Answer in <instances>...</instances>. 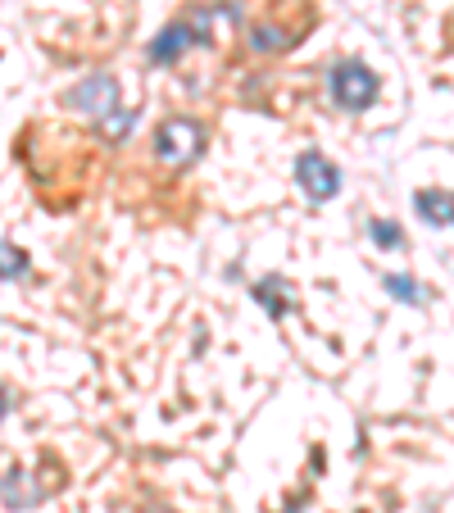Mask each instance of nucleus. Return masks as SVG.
Here are the masks:
<instances>
[{
  "label": "nucleus",
  "mask_w": 454,
  "mask_h": 513,
  "mask_svg": "<svg viewBox=\"0 0 454 513\" xmlns=\"http://www.w3.org/2000/svg\"><path fill=\"white\" fill-rule=\"evenodd\" d=\"M287 513H300V509H287Z\"/></svg>",
  "instance_id": "obj_13"
},
{
  "label": "nucleus",
  "mask_w": 454,
  "mask_h": 513,
  "mask_svg": "<svg viewBox=\"0 0 454 513\" xmlns=\"http://www.w3.org/2000/svg\"><path fill=\"white\" fill-rule=\"evenodd\" d=\"M23 273H28V255H23L19 246H5V241H0V277L14 282V277H23Z\"/></svg>",
  "instance_id": "obj_8"
},
{
  "label": "nucleus",
  "mask_w": 454,
  "mask_h": 513,
  "mask_svg": "<svg viewBox=\"0 0 454 513\" xmlns=\"http://www.w3.org/2000/svg\"><path fill=\"white\" fill-rule=\"evenodd\" d=\"M296 182L305 187L309 200H332L336 191H341V168L327 155H318V150H305V155L296 159Z\"/></svg>",
  "instance_id": "obj_4"
},
{
  "label": "nucleus",
  "mask_w": 454,
  "mask_h": 513,
  "mask_svg": "<svg viewBox=\"0 0 454 513\" xmlns=\"http://www.w3.org/2000/svg\"><path fill=\"white\" fill-rule=\"evenodd\" d=\"M414 209H418V218H427L432 227L454 223V196H445V191H418Z\"/></svg>",
  "instance_id": "obj_6"
},
{
  "label": "nucleus",
  "mask_w": 454,
  "mask_h": 513,
  "mask_svg": "<svg viewBox=\"0 0 454 513\" xmlns=\"http://www.w3.org/2000/svg\"><path fill=\"white\" fill-rule=\"evenodd\" d=\"M287 46V37L277 28H255V50H282Z\"/></svg>",
  "instance_id": "obj_11"
},
{
  "label": "nucleus",
  "mask_w": 454,
  "mask_h": 513,
  "mask_svg": "<svg viewBox=\"0 0 454 513\" xmlns=\"http://www.w3.org/2000/svg\"><path fill=\"white\" fill-rule=\"evenodd\" d=\"M386 291H391L395 300H405V305H418V300H423V287H418L414 277H405V273H391V277H386Z\"/></svg>",
  "instance_id": "obj_9"
},
{
  "label": "nucleus",
  "mask_w": 454,
  "mask_h": 513,
  "mask_svg": "<svg viewBox=\"0 0 454 513\" xmlns=\"http://www.w3.org/2000/svg\"><path fill=\"white\" fill-rule=\"evenodd\" d=\"M332 100L341 109H350V114L368 109L377 100V73L368 69V64H359V60L336 64L332 69Z\"/></svg>",
  "instance_id": "obj_2"
},
{
  "label": "nucleus",
  "mask_w": 454,
  "mask_h": 513,
  "mask_svg": "<svg viewBox=\"0 0 454 513\" xmlns=\"http://www.w3.org/2000/svg\"><path fill=\"white\" fill-rule=\"evenodd\" d=\"M200 150H205V128H200L196 119H168V123H159V132H155V155L164 159L168 168L191 164Z\"/></svg>",
  "instance_id": "obj_1"
},
{
  "label": "nucleus",
  "mask_w": 454,
  "mask_h": 513,
  "mask_svg": "<svg viewBox=\"0 0 454 513\" xmlns=\"http://www.w3.org/2000/svg\"><path fill=\"white\" fill-rule=\"evenodd\" d=\"M255 300L273 318H282L287 314V282H282V277H264V282H255Z\"/></svg>",
  "instance_id": "obj_7"
},
{
  "label": "nucleus",
  "mask_w": 454,
  "mask_h": 513,
  "mask_svg": "<svg viewBox=\"0 0 454 513\" xmlns=\"http://www.w3.org/2000/svg\"><path fill=\"white\" fill-rule=\"evenodd\" d=\"M368 232H373V241H377V246H386V250H395L400 241H405V232H400V227H395L391 218H377V223L368 227Z\"/></svg>",
  "instance_id": "obj_10"
},
{
  "label": "nucleus",
  "mask_w": 454,
  "mask_h": 513,
  "mask_svg": "<svg viewBox=\"0 0 454 513\" xmlns=\"http://www.w3.org/2000/svg\"><path fill=\"white\" fill-rule=\"evenodd\" d=\"M191 41H196V37H191L187 23H173V28H164L155 37V46H150V60H155V64H173L182 50L191 46Z\"/></svg>",
  "instance_id": "obj_5"
},
{
  "label": "nucleus",
  "mask_w": 454,
  "mask_h": 513,
  "mask_svg": "<svg viewBox=\"0 0 454 513\" xmlns=\"http://www.w3.org/2000/svg\"><path fill=\"white\" fill-rule=\"evenodd\" d=\"M5 414H10V395L0 391V418H5Z\"/></svg>",
  "instance_id": "obj_12"
},
{
  "label": "nucleus",
  "mask_w": 454,
  "mask_h": 513,
  "mask_svg": "<svg viewBox=\"0 0 454 513\" xmlns=\"http://www.w3.org/2000/svg\"><path fill=\"white\" fill-rule=\"evenodd\" d=\"M69 105L105 123L114 109H123V105H119V82L109 78V73H91L87 82H78V87L69 91Z\"/></svg>",
  "instance_id": "obj_3"
}]
</instances>
